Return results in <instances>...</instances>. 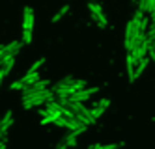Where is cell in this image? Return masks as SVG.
Masks as SVG:
<instances>
[{"label": "cell", "mask_w": 155, "mask_h": 149, "mask_svg": "<svg viewBox=\"0 0 155 149\" xmlns=\"http://www.w3.org/2000/svg\"><path fill=\"white\" fill-rule=\"evenodd\" d=\"M79 134H82L81 131H77V132H69L68 136H65V138L62 140V142H65V145H68V149L69 147H75L77 145V136H79Z\"/></svg>", "instance_id": "11"}, {"label": "cell", "mask_w": 155, "mask_h": 149, "mask_svg": "<svg viewBox=\"0 0 155 149\" xmlns=\"http://www.w3.org/2000/svg\"><path fill=\"white\" fill-rule=\"evenodd\" d=\"M56 149H68V145H65V142H60V144L56 145Z\"/></svg>", "instance_id": "21"}, {"label": "cell", "mask_w": 155, "mask_h": 149, "mask_svg": "<svg viewBox=\"0 0 155 149\" xmlns=\"http://www.w3.org/2000/svg\"><path fill=\"white\" fill-rule=\"evenodd\" d=\"M9 89H25V84L21 82V80H17V82H12V84H9Z\"/></svg>", "instance_id": "18"}, {"label": "cell", "mask_w": 155, "mask_h": 149, "mask_svg": "<svg viewBox=\"0 0 155 149\" xmlns=\"http://www.w3.org/2000/svg\"><path fill=\"white\" fill-rule=\"evenodd\" d=\"M99 91V88H90V89H81V91H77L75 95H71V97H65V99H69V101H73V102H84L86 99H90L92 95H95Z\"/></svg>", "instance_id": "5"}, {"label": "cell", "mask_w": 155, "mask_h": 149, "mask_svg": "<svg viewBox=\"0 0 155 149\" xmlns=\"http://www.w3.org/2000/svg\"><path fill=\"white\" fill-rule=\"evenodd\" d=\"M49 88V80H38V82H34V84H30V86H25V89H23V99H26V97H30V95H36V93H41V91H45Z\"/></svg>", "instance_id": "3"}, {"label": "cell", "mask_w": 155, "mask_h": 149, "mask_svg": "<svg viewBox=\"0 0 155 149\" xmlns=\"http://www.w3.org/2000/svg\"><path fill=\"white\" fill-rule=\"evenodd\" d=\"M148 54H150V58L155 62V52H153V50H148Z\"/></svg>", "instance_id": "22"}, {"label": "cell", "mask_w": 155, "mask_h": 149, "mask_svg": "<svg viewBox=\"0 0 155 149\" xmlns=\"http://www.w3.org/2000/svg\"><path fill=\"white\" fill-rule=\"evenodd\" d=\"M148 63H150V58H144V60H140V62L137 63V67H135V78L144 73V69L148 67Z\"/></svg>", "instance_id": "12"}, {"label": "cell", "mask_w": 155, "mask_h": 149, "mask_svg": "<svg viewBox=\"0 0 155 149\" xmlns=\"http://www.w3.org/2000/svg\"><path fill=\"white\" fill-rule=\"evenodd\" d=\"M32 43V32H23V45H30Z\"/></svg>", "instance_id": "17"}, {"label": "cell", "mask_w": 155, "mask_h": 149, "mask_svg": "<svg viewBox=\"0 0 155 149\" xmlns=\"http://www.w3.org/2000/svg\"><path fill=\"white\" fill-rule=\"evenodd\" d=\"M52 99H54V93L51 89H45V91H41V93H36V95H30V97L23 99V106L25 108H34V106H39V105H47Z\"/></svg>", "instance_id": "2"}, {"label": "cell", "mask_w": 155, "mask_h": 149, "mask_svg": "<svg viewBox=\"0 0 155 149\" xmlns=\"http://www.w3.org/2000/svg\"><path fill=\"white\" fill-rule=\"evenodd\" d=\"M68 11H69V6H64V8H62V9L58 11V13L52 17V22H58V21H60V19H62V17H64L65 13H68Z\"/></svg>", "instance_id": "15"}, {"label": "cell", "mask_w": 155, "mask_h": 149, "mask_svg": "<svg viewBox=\"0 0 155 149\" xmlns=\"http://www.w3.org/2000/svg\"><path fill=\"white\" fill-rule=\"evenodd\" d=\"M12 123H13V112L12 110H8L4 114V118L0 119V136H4L8 132V129L12 127Z\"/></svg>", "instance_id": "8"}, {"label": "cell", "mask_w": 155, "mask_h": 149, "mask_svg": "<svg viewBox=\"0 0 155 149\" xmlns=\"http://www.w3.org/2000/svg\"><path fill=\"white\" fill-rule=\"evenodd\" d=\"M62 116V112H54V114H45L43 116V119H41V125H47V123H54L58 118Z\"/></svg>", "instance_id": "14"}, {"label": "cell", "mask_w": 155, "mask_h": 149, "mask_svg": "<svg viewBox=\"0 0 155 149\" xmlns=\"http://www.w3.org/2000/svg\"><path fill=\"white\" fill-rule=\"evenodd\" d=\"M88 9H90V13H92V19L97 22V26L99 28H105L107 26V17L103 13V8L99 6V4H88Z\"/></svg>", "instance_id": "4"}, {"label": "cell", "mask_w": 155, "mask_h": 149, "mask_svg": "<svg viewBox=\"0 0 155 149\" xmlns=\"http://www.w3.org/2000/svg\"><path fill=\"white\" fill-rule=\"evenodd\" d=\"M108 105H110V99H101L99 102H95V105L90 108V112H92V116L97 119V118H101V114L108 108Z\"/></svg>", "instance_id": "7"}, {"label": "cell", "mask_w": 155, "mask_h": 149, "mask_svg": "<svg viewBox=\"0 0 155 149\" xmlns=\"http://www.w3.org/2000/svg\"><path fill=\"white\" fill-rule=\"evenodd\" d=\"M88 149H103V145L101 144H94V145H90Z\"/></svg>", "instance_id": "20"}, {"label": "cell", "mask_w": 155, "mask_h": 149, "mask_svg": "<svg viewBox=\"0 0 155 149\" xmlns=\"http://www.w3.org/2000/svg\"><path fill=\"white\" fill-rule=\"evenodd\" d=\"M13 63H15V58H12V60H8L2 67H0V86H2V82H4V78L9 75V71L13 69Z\"/></svg>", "instance_id": "9"}, {"label": "cell", "mask_w": 155, "mask_h": 149, "mask_svg": "<svg viewBox=\"0 0 155 149\" xmlns=\"http://www.w3.org/2000/svg\"><path fill=\"white\" fill-rule=\"evenodd\" d=\"M120 145H124V142H120V144H108V145H103V149H118Z\"/></svg>", "instance_id": "19"}, {"label": "cell", "mask_w": 155, "mask_h": 149, "mask_svg": "<svg viewBox=\"0 0 155 149\" xmlns=\"http://www.w3.org/2000/svg\"><path fill=\"white\" fill-rule=\"evenodd\" d=\"M0 149H6V144L4 142H0Z\"/></svg>", "instance_id": "23"}, {"label": "cell", "mask_w": 155, "mask_h": 149, "mask_svg": "<svg viewBox=\"0 0 155 149\" xmlns=\"http://www.w3.org/2000/svg\"><path fill=\"white\" fill-rule=\"evenodd\" d=\"M43 63H45V60H38L34 65H32L30 67V69H28V75H34V73H38V69H39V67L43 65Z\"/></svg>", "instance_id": "16"}, {"label": "cell", "mask_w": 155, "mask_h": 149, "mask_svg": "<svg viewBox=\"0 0 155 149\" xmlns=\"http://www.w3.org/2000/svg\"><path fill=\"white\" fill-rule=\"evenodd\" d=\"M23 13V32H32L34 30V9L26 6Z\"/></svg>", "instance_id": "6"}, {"label": "cell", "mask_w": 155, "mask_h": 149, "mask_svg": "<svg viewBox=\"0 0 155 149\" xmlns=\"http://www.w3.org/2000/svg\"><path fill=\"white\" fill-rule=\"evenodd\" d=\"M125 63H127V76H129V82H135V62H133V58L127 54V60H125Z\"/></svg>", "instance_id": "10"}, {"label": "cell", "mask_w": 155, "mask_h": 149, "mask_svg": "<svg viewBox=\"0 0 155 149\" xmlns=\"http://www.w3.org/2000/svg\"><path fill=\"white\" fill-rule=\"evenodd\" d=\"M81 89H86V80H77L73 76H64L60 82H56L51 88V91L54 93L56 99L71 97V95L77 93V91H81Z\"/></svg>", "instance_id": "1"}, {"label": "cell", "mask_w": 155, "mask_h": 149, "mask_svg": "<svg viewBox=\"0 0 155 149\" xmlns=\"http://www.w3.org/2000/svg\"><path fill=\"white\" fill-rule=\"evenodd\" d=\"M39 80V73H34V75H25L23 78H21V82H23L25 86H30V84H34V82H38Z\"/></svg>", "instance_id": "13"}]
</instances>
